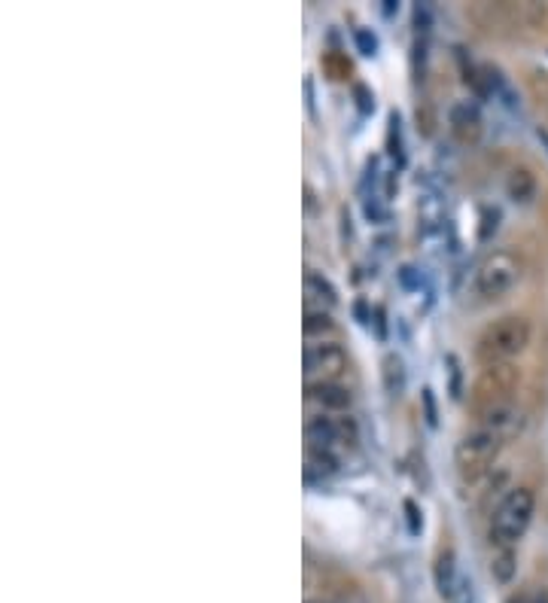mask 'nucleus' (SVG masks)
I'll return each mask as SVG.
<instances>
[{"label": "nucleus", "mask_w": 548, "mask_h": 603, "mask_svg": "<svg viewBox=\"0 0 548 603\" xmlns=\"http://www.w3.org/2000/svg\"><path fill=\"white\" fill-rule=\"evenodd\" d=\"M354 40H357V49H360L363 55H375V52H378V40H375V34H369L366 28H360V31L354 34Z\"/></svg>", "instance_id": "nucleus-20"}, {"label": "nucleus", "mask_w": 548, "mask_h": 603, "mask_svg": "<svg viewBox=\"0 0 548 603\" xmlns=\"http://www.w3.org/2000/svg\"><path fill=\"white\" fill-rule=\"evenodd\" d=\"M536 515V494L527 485L506 491V497L494 506L491 515V546L494 549H518L524 533L530 530Z\"/></svg>", "instance_id": "nucleus-3"}, {"label": "nucleus", "mask_w": 548, "mask_h": 603, "mask_svg": "<svg viewBox=\"0 0 548 603\" xmlns=\"http://www.w3.org/2000/svg\"><path fill=\"white\" fill-rule=\"evenodd\" d=\"M354 98H357V107L363 116L375 110V95L369 92V86H354Z\"/></svg>", "instance_id": "nucleus-21"}, {"label": "nucleus", "mask_w": 548, "mask_h": 603, "mask_svg": "<svg viewBox=\"0 0 548 603\" xmlns=\"http://www.w3.org/2000/svg\"><path fill=\"white\" fill-rule=\"evenodd\" d=\"M445 603H475V585H472V579H469V576H460L457 588L451 591V597H448Z\"/></svg>", "instance_id": "nucleus-18"}, {"label": "nucleus", "mask_w": 548, "mask_h": 603, "mask_svg": "<svg viewBox=\"0 0 548 603\" xmlns=\"http://www.w3.org/2000/svg\"><path fill=\"white\" fill-rule=\"evenodd\" d=\"M506 448V439L497 436L494 430H485V427H472L469 433L460 436V442L454 445V469L463 485H478L485 482L494 466L500 460Z\"/></svg>", "instance_id": "nucleus-2"}, {"label": "nucleus", "mask_w": 548, "mask_h": 603, "mask_svg": "<svg viewBox=\"0 0 548 603\" xmlns=\"http://www.w3.org/2000/svg\"><path fill=\"white\" fill-rule=\"evenodd\" d=\"M506 192L512 201H518V205H527V201L536 195V177L527 168H512V174L506 180Z\"/></svg>", "instance_id": "nucleus-15"}, {"label": "nucleus", "mask_w": 548, "mask_h": 603, "mask_svg": "<svg viewBox=\"0 0 548 603\" xmlns=\"http://www.w3.org/2000/svg\"><path fill=\"white\" fill-rule=\"evenodd\" d=\"M521 281V262L512 250H494L488 253L475 268L472 290L475 296H482L485 302H497L509 296Z\"/></svg>", "instance_id": "nucleus-4"}, {"label": "nucleus", "mask_w": 548, "mask_h": 603, "mask_svg": "<svg viewBox=\"0 0 548 603\" xmlns=\"http://www.w3.org/2000/svg\"><path fill=\"white\" fill-rule=\"evenodd\" d=\"M515 573H518V555H515V549H494V555H491V576H494V582L509 585L515 579Z\"/></svg>", "instance_id": "nucleus-16"}, {"label": "nucleus", "mask_w": 548, "mask_h": 603, "mask_svg": "<svg viewBox=\"0 0 548 603\" xmlns=\"http://www.w3.org/2000/svg\"><path fill=\"white\" fill-rule=\"evenodd\" d=\"M302 332H305V342H329V335L335 332V320L323 308H305Z\"/></svg>", "instance_id": "nucleus-14"}, {"label": "nucleus", "mask_w": 548, "mask_h": 603, "mask_svg": "<svg viewBox=\"0 0 548 603\" xmlns=\"http://www.w3.org/2000/svg\"><path fill=\"white\" fill-rule=\"evenodd\" d=\"M320 64H323V71H326L329 80H335V83L351 80V61L341 55V52H326V55L320 58Z\"/></svg>", "instance_id": "nucleus-17"}, {"label": "nucleus", "mask_w": 548, "mask_h": 603, "mask_svg": "<svg viewBox=\"0 0 548 603\" xmlns=\"http://www.w3.org/2000/svg\"><path fill=\"white\" fill-rule=\"evenodd\" d=\"M305 98H308V101H305V104H308V113L314 116V83H311V80H305Z\"/></svg>", "instance_id": "nucleus-23"}, {"label": "nucleus", "mask_w": 548, "mask_h": 603, "mask_svg": "<svg viewBox=\"0 0 548 603\" xmlns=\"http://www.w3.org/2000/svg\"><path fill=\"white\" fill-rule=\"evenodd\" d=\"M302 369H305V384L338 381L348 372V354L338 342H305Z\"/></svg>", "instance_id": "nucleus-7"}, {"label": "nucleus", "mask_w": 548, "mask_h": 603, "mask_svg": "<svg viewBox=\"0 0 548 603\" xmlns=\"http://www.w3.org/2000/svg\"><path fill=\"white\" fill-rule=\"evenodd\" d=\"M539 141H542V144L548 147V131H539Z\"/></svg>", "instance_id": "nucleus-25"}, {"label": "nucleus", "mask_w": 548, "mask_h": 603, "mask_svg": "<svg viewBox=\"0 0 548 603\" xmlns=\"http://www.w3.org/2000/svg\"><path fill=\"white\" fill-rule=\"evenodd\" d=\"M351 390L338 381H317V384H305V406L320 409L317 415H348L351 409Z\"/></svg>", "instance_id": "nucleus-9"}, {"label": "nucleus", "mask_w": 548, "mask_h": 603, "mask_svg": "<svg viewBox=\"0 0 548 603\" xmlns=\"http://www.w3.org/2000/svg\"><path fill=\"white\" fill-rule=\"evenodd\" d=\"M533 326L524 314H503L475 339V357L482 366H500L521 357L530 345Z\"/></svg>", "instance_id": "nucleus-1"}, {"label": "nucleus", "mask_w": 548, "mask_h": 603, "mask_svg": "<svg viewBox=\"0 0 548 603\" xmlns=\"http://www.w3.org/2000/svg\"><path fill=\"white\" fill-rule=\"evenodd\" d=\"M305 308H323L329 311L335 302H338V290L329 284V278H323L320 272H314V268H305Z\"/></svg>", "instance_id": "nucleus-12"}, {"label": "nucleus", "mask_w": 548, "mask_h": 603, "mask_svg": "<svg viewBox=\"0 0 548 603\" xmlns=\"http://www.w3.org/2000/svg\"><path fill=\"white\" fill-rule=\"evenodd\" d=\"M424 406H427V424L436 427V406H433V390H424Z\"/></svg>", "instance_id": "nucleus-22"}, {"label": "nucleus", "mask_w": 548, "mask_h": 603, "mask_svg": "<svg viewBox=\"0 0 548 603\" xmlns=\"http://www.w3.org/2000/svg\"><path fill=\"white\" fill-rule=\"evenodd\" d=\"M357 421L351 415H311L305 421V445L311 448H354L357 445Z\"/></svg>", "instance_id": "nucleus-6"}, {"label": "nucleus", "mask_w": 548, "mask_h": 603, "mask_svg": "<svg viewBox=\"0 0 548 603\" xmlns=\"http://www.w3.org/2000/svg\"><path fill=\"white\" fill-rule=\"evenodd\" d=\"M518 381H521V372L512 363L485 366L482 372H478V378H475V384L469 390V409H472V415L488 412L494 406H506V402H515Z\"/></svg>", "instance_id": "nucleus-5"}, {"label": "nucleus", "mask_w": 548, "mask_h": 603, "mask_svg": "<svg viewBox=\"0 0 548 603\" xmlns=\"http://www.w3.org/2000/svg\"><path fill=\"white\" fill-rule=\"evenodd\" d=\"M402 506H405V518H408V533H411V536H418V533L424 530V518H421L418 503H415V500H405Z\"/></svg>", "instance_id": "nucleus-19"}, {"label": "nucleus", "mask_w": 548, "mask_h": 603, "mask_svg": "<svg viewBox=\"0 0 548 603\" xmlns=\"http://www.w3.org/2000/svg\"><path fill=\"white\" fill-rule=\"evenodd\" d=\"M405 381H408L405 360H402L396 351L384 354V357H381V384H384V390H387L390 396H402Z\"/></svg>", "instance_id": "nucleus-13"}, {"label": "nucleus", "mask_w": 548, "mask_h": 603, "mask_svg": "<svg viewBox=\"0 0 548 603\" xmlns=\"http://www.w3.org/2000/svg\"><path fill=\"white\" fill-rule=\"evenodd\" d=\"M305 603H335L332 597H308Z\"/></svg>", "instance_id": "nucleus-24"}, {"label": "nucleus", "mask_w": 548, "mask_h": 603, "mask_svg": "<svg viewBox=\"0 0 548 603\" xmlns=\"http://www.w3.org/2000/svg\"><path fill=\"white\" fill-rule=\"evenodd\" d=\"M338 473V454L326 451V448H311L305 445V466H302V476L308 485L326 482Z\"/></svg>", "instance_id": "nucleus-10"}, {"label": "nucleus", "mask_w": 548, "mask_h": 603, "mask_svg": "<svg viewBox=\"0 0 548 603\" xmlns=\"http://www.w3.org/2000/svg\"><path fill=\"white\" fill-rule=\"evenodd\" d=\"M448 128H451V138L460 147H475L485 134V116H482V110H478V104L457 101L448 110Z\"/></svg>", "instance_id": "nucleus-8"}, {"label": "nucleus", "mask_w": 548, "mask_h": 603, "mask_svg": "<svg viewBox=\"0 0 548 603\" xmlns=\"http://www.w3.org/2000/svg\"><path fill=\"white\" fill-rule=\"evenodd\" d=\"M460 567H457V552L448 546V549H442L439 555H436V564H433V582H436V591H439V597L442 600H448L451 597V591L457 588V582H460Z\"/></svg>", "instance_id": "nucleus-11"}]
</instances>
